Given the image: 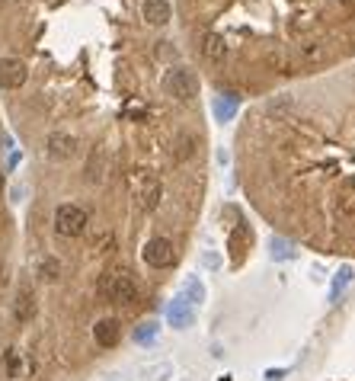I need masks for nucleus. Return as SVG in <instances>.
<instances>
[{"mask_svg": "<svg viewBox=\"0 0 355 381\" xmlns=\"http://www.w3.org/2000/svg\"><path fill=\"white\" fill-rule=\"evenodd\" d=\"M122 340V320L119 317H99L93 324V343L99 350H115Z\"/></svg>", "mask_w": 355, "mask_h": 381, "instance_id": "5", "label": "nucleus"}, {"mask_svg": "<svg viewBox=\"0 0 355 381\" xmlns=\"http://www.w3.org/2000/svg\"><path fill=\"white\" fill-rule=\"evenodd\" d=\"M141 259L147 263L151 269H170L176 263V247H173V240L170 237H151L147 244H144V250H141Z\"/></svg>", "mask_w": 355, "mask_h": 381, "instance_id": "4", "label": "nucleus"}, {"mask_svg": "<svg viewBox=\"0 0 355 381\" xmlns=\"http://www.w3.org/2000/svg\"><path fill=\"white\" fill-rule=\"evenodd\" d=\"M196 148H198L196 135H180L173 141V157L180 160V164H182V160H192V157H196Z\"/></svg>", "mask_w": 355, "mask_h": 381, "instance_id": "12", "label": "nucleus"}, {"mask_svg": "<svg viewBox=\"0 0 355 381\" xmlns=\"http://www.w3.org/2000/svg\"><path fill=\"white\" fill-rule=\"evenodd\" d=\"M349 282H352V266H340V273H336V279L330 285V301H340V295L346 292Z\"/></svg>", "mask_w": 355, "mask_h": 381, "instance_id": "14", "label": "nucleus"}, {"mask_svg": "<svg viewBox=\"0 0 355 381\" xmlns=\"http://www.w3.org/2000/svg\"><path fill=\"white\" fill-rule=\"evenodd\" d=\"M26 64L20 58H0V90H16V87L26 84Z\"/></svg>", "mask_w": 355, "mask_h": 381, "instance_id": "7", "label": "nucleus"}, {"mask_svg": "<svg viewBox=\"0 0 355 381\" xmlns=\"http://www.w3.org/2000/svg\"><path fill=\"white\" fill-rule=\"evenodd\" d=\"M266 378H269V381H282V378H285V368H273V372H266Z\"/></svg>", "mask_w": 355, "mask_h": 381, "instance_id": "18", "label": "nucleus"}, {"mask_svg": "<svg viewBox=\"0 0 355 381\" xmlns=\"http://www.w3.org/2000/svg\"><path fill=\"white\" fill-rule=\"evenodd\" d=\"M141 16H144V23H151V26H166L170 16H173V7H170V0H144Z\"/></svg>", "mask_w": 355, "mask_h": 381, "instance_id": "9", "label": "nucleus"}, {"mask_svg": "<svg viewBox=\"0 0 355 381\" xmlns=\"http://www.w3.org/2000/svg\"><path fill=\"white\" fill-rule=\"evenodd\" d=\"M52 228L64 240H77V237H83L90 231V212L83 206H77V202H61V206H55Z\"/></svg>", "mask_w": 355, "mask_h": 381, "instance_id": "2", "label": "nucleus"}, {"mask_svg": "<svg viewBox=\"0 0 355 381\" xmlns=\"http://www.w3.org/2000/svg\"><path fill=\"white\" fill-rule=\"evenodd\" d=\"M166 320H170V327L173 330H186L196 324V308L186 301V298H173L170 305H166Z\"/></svg>", "mask_w": 355, "mask_h": 381, "instance_id": "8", "label": "nucleus"}, {"mask_svg": "<svg viewBox=\"0 0 355 381\" xmlns=\"http://www.w3.org/2000/svg\"><path fill=\"white\" fill-rule=\"evenodd\" d=\"M164 90L173 99H196L198 96V77L192 68H173L164 74Z\"/></svg>", "mask_w": 355, "mask_h": 381, "instance_id": "3", "label": "nucleus"}, {"mask_svg": "<svg viewBox=\"0 0 355 381\" xmlns=\"http://www.w3.org/2000/svg\"><path fill=\"white\" fill-rule=\"evenodd\" d=\"M182 298H186L192 308H198L205 301V285H202L198 275H186V282H182Z\"/></svg>", "mask_w": 355, "mask_h": 381, "instance_id": "10", "label": "nucleus"}, {"mask_svg": "<svg viewBox=\"0 0 355 381\" xmlns=\"http://www.w3.org/2000/svg\"><path fill=\"white\" fill-rule=\"evenodd\" d=\"M144 375H147V381H166V378H170V366H166V362H164V366H154V368H147V372H144Z\"/></svg>", "mask_w": 355, "mask_h": 381, "instance_id": "17", "label": "nucleus"}, {"mask_svg": "<svg viewBox=\"0 0 355 381\" xmlns=\"http://www.w3.org/2000/svg\"><path fill=\"white\" fill-rule=\"evenodd\" d=\"M202 55H205V58H212V62H221V58L227 55L224 38H221V36H212V32H208V36L202 38Z\"/></svg>", "mask_w": 355, "mask_h": 381, "instance_id": "13", "label": "nucleus"}, {"mask_svg": "<svg viewBox=\"0 0 355 381\" xmlns=\"http://www.w3.org/2000/svg\"><path fill=\"white\" fill-rule=\"evenodd\" d=\"M157 324L154 320H144V324H138L135 327V343L138 346H147V343H154V336H157Z\"/></svg>", "mask_w": 355, "mask_h": 381, "instance_id": "16", "label": "nucleus"}, {"mask_svg": "<svg viewBox=\"0 0 355 381\" xmlns=\"http://www.w3.org/2000/svg\"><path fill=\"white\" fill-rule=\"evenodd\" d=\"M96 295L103 301H113L119 308H135L141 301V289H138V279L129 273L125 266L119 269H106V273L96 279Z\"/></svg>", "mask_w": 355, "mask_h": 381, "instance_id": "1", "label": "nucleus"}, {"mask_svg": "<svg viewBox=\"0 0 355 381\" xmlns=\"http://www.w3.org/2000/svg\"><path fill=\"white\" fill-rule=\"evenodd\" d=\"M237 106H240V99H237L234 93H221V96L215 99V119H218V122H227V119L237 113Z\"/></svg>", "mask_w": 355, "mask_h": 381, "instance_id": "11", "label": "nucleus"}, {"mask_svg": "<svg viewBox=\"0 0 355 381\" xmlns=\"http://www.w3.org/2000/svg\"><path fill=\"white\" fill-rule=\"evenodd\" d=\"M269 257L279 259V263H282V259H291V257H295V247L288 244L285 237H273V240H269Z\"/></svg>", "mask_w": 355, "mask_h": 381, "instance_id": "15", "label": "nucleus"}, {"mask_svg": "<svg viewBox=\"0 0 355 381\" xmlns=\"http://www.w3.org/2000/svg\"><path fill=\"white\" fill-rule=\"evenodd\" d=\"M77 151H80V141L74 135H68V131H52L45 138V154L52 160H71Z\"/></svg>", "mask_w": 355, "mask_h": 381, "instance_id": "6", "label": "nucleus"}]
</instances>
